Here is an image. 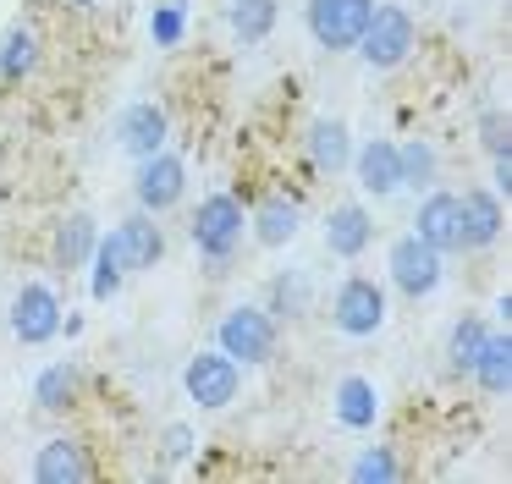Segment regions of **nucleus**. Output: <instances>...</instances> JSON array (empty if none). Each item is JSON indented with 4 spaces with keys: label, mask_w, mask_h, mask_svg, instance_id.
<instances>
[{
    "label": "nucleus",
    "mask_w": 512,
    "mask_h": 484,
    "mask_svg": "<svg viewBox=\"0 0 512 484\" xmlns=\"http://www.w3.org/2000/svg\"><path fill=\"white\" fill-rule=\"evenodd\" d=\"M39 33L28 28V22H12V28L0 33V83L6 88H17V83H28V77L39 72Z\"/></svg>",
    "instance_id": "nucleus-23"
},
{
    "label": "nucleus",
    "mask_w": 512,
    "mask_h": 484,
    "mask_svg": "<svg viewBox=\"0 0 512 484\" xmlns=\"http://www.w3.org/2000/svg\"><path fill=\"white\" fill-rule=\"evenodd\" d=\"M501 226H507V209L496 187L457 193V253H490L501 242Z\"/></svg>",
    "instance_id": "nucleus-8"
},
{
    "label": "nucleus",
    "mask_w": 512,
    "mask_h": 484,
    "mask_svg": "<svg viewBox=\"0 0 512 484\" xmlns=\"http://www.w3.org/2000/svg\"><path fill=\"white\" fill-rule=\"evenodd\" d=\"M347 479L353 484H391V479H402V462L391 446H364L353 457V468H347Z\"/></svg>",
    "instance_id": "nucleus-28"
},
{
    "label": "nucleus",
    "mask_w": 512,
    "mask_h": 484,
    "mask_svg": "<svg viewBox=\"0 0 512 484\" xmlns=\"http://www.w3.org/2000/svg\"><path fill=\"white\" fill-rule=\"evenodd\" d=\"M479 143H485V154L490 160H501V154H512V127H507V116H501L496 105L479 116Z\"/></svg>",
    "instance_id": "nucleus-31"
},
{
    "label": "nucleus",
    "mask_w": 512,
    "mask_h": 484,
    "mask_svg": "<svg viewBox=\"0 0 512 484\" xmlns=\"http://www.w3.org/2000/svg\"><path fill=\"white\" fill-rule=\"evenodd\" d=\"M490 165H496V193H512V154H501Z\"/></svg>",
    "instance_id": "nucleus-33"
},
{
    "label": "nucleus",
    "mask_w": 512,
    "mask_h": 484,
    "mask_svg": "<svg viewBox=\"0 0 512 484\" xmlns=\"http://www.w3.org/2000/svg\"><path fill=\"white\" fill-rule=\"evenodd\" d=\"M34 479L39 484H89L94 479L89 446H83V440H72V435L45 440V446L34 451Z\"/></svg>",
    "instance_id": "nucleus-15"
},
{
    "label": "nucleus",
    "mask_w": 512,
    "mask_h": 484,
    "mask_svg": "<svg viewBox=\"0 0 512 484\" xmlns=\"http://www.w3.org/2000/svg\"><path fill=\"white\" fill-rule=\"evenodd\" d=\"M215 347L226 352V358H237L248 369V363H270L276 358V314L259 303H237L221 314V325H215Z\"/></svg>",
    "instance_id": "nucleus-4"
},
{
    "label": "nucleus",
    "mask_w": 512,
    "mask_h": 484,
    "mask_svg": "<svg viewBox=\"0 0 512 484\" xmlns=\"http://www.w3.org/2000/svg\"><path fill=\"white\" fill-rule=\"evenodd\" d=\"M485 330H490L485 314H457L452 330H446V369H452V374H468V363H474Z\"/></svg>",
    "instance_id": "nucleus-27"
},
{
    "label": "nucleus",
    "mask_w": 512,
    "mask_h": 484,
    "mask_svg": "<svg viewBox=\"0 0 512 484\" xmlns=\"http://www.w3.org/2000/svg\"><path fill=\"white\" fill-rule=\"evenodd\" d=\"M83 270H89V297L94 303H111V297L122 292V281H127V264H122V253H116L111 237L94 242V259L83 264Z\"/></svg>",
    "instance_id": "nucleus-26"
},
{
    "label": "nucleus",
    "mask_w": 512,
    "mask_h": 484,
    "mask_svg": "<svg viewBox=\"0 0 512 484\" xmlns=\"http://www.w3.org/2000/svg\"><path fill=\"white\" fill-rule=\"evenodd\" d=\"M193 446H199V435H193V424H182V418L160 429V457H166V462H188Z\"/></svg>",
    "instance_id": "nucleus-32"
},
{
    "label": "nucleus",
    "mask_w": 512,
    "mask_h": 484,
    "mask_svg": "<svg viewBox=\"0 0 512 484\" xmlns=\"http://www.w3.org/2000/svg\"><path fill=\"white\" fill-rule=\"evenodd\" d=\"M182 33H188V0H160V6L149 11V39H155L160 50H177Z\"/></svg>",
    "instance_id": "nucleus-30"
},
{
    "label": "nucleus",
    "mask_w": 512,
    "mask_h": 484,
    "mask_svg": "<svg viewBox=\"0 0 512 484\" xmlns=\"http://www.w3.org/2000/svg\"><path fill=\"white\" fill-rule=\"evenodd\" d=\"M270 314H276V319L309 314V281H303V270H287V275L270 281Z\"/></svg>",
    "instance_id": "nucleus-29"
},
{
    "label": "nucleus",
    "mask_w": 512,
    "mask_h": 484,
    "mask_svg": "<svg viewBox=\"0 0 512 484\" xmlns=\"http://www.w3.org/2000/svg\"><path fill=\"white\" fill-rule=\"evenodd\" d=\"M83 396V363L78 358H61V363H45L34 374V402L39 413H72Z\"/></svg>",
    "instance_id": "nucleus-22"
},
{
    "label": "nucleus",
    "mask_w": 512,
    "mask_h": 484,
    "mask_svg": "<svg viewBox=\"0 0 512 484\" xmlns=\"http://www.w3.org/2000/svg\"><path fill=\"white\" fill-rule=\"evenodd\" d=\"M226 22H232L237 44H265L281 22V0H232V6H226Z\"/></svg>",
    "instance_id": "nucleus-24"
},
{
    "label": "nucleus",
    "mask_w": 512,
    "mask_h": 484,
    "mask_svg": "<svg viewBox=\"0 0 512 484\" xmlns=\"http://www.w3.org/2000/svg\"><path fill=\"white\" fill-rule=\"evenodd\" d=\"M369 11H375V0H309V6H303V28H309L314 50L342 55L358 44Z\"/></svg>",
    "instance_id": "nucleus-7"
},
{
    "label": "nucleus",
    "mask_w": 512,
    "mask_h": 484,
    "mask_svg": "<svg viewBox=\"0 0 512 484\" xmlns=\"http://www.w3.org/2000/svg\"><path fill=\"white\" fill-rule=\"evenodd\" d=\"M353 182L364 187L369 198H391L402 193V165H397V143L391 138H364L353 143V160H347Z\"/></svg>",
    "instance_id": "nucleus-12"
},
{
    "label": "nucleus",
    "mask_w": 512,
    "mask_h": 484,
    "mask_svg": "<svg viewBox=\"0 0 512 484\" xmlns=\"http://www.w3.org/2000/svg\"><path fill=\"white\" fill-rule=\"evenodd\" d=\"M386 275L408 303H424V297H435L441 281H446V253H435L430 242H419L413 231H402V237L386 248Z\"/></svg>",
    "instance_id": "nucleus-5"
},
{
    "label": "nucleus",
    "mask_w": 512,
    "mask_h": 484,
    "mask_svg": "<svg viewBox=\"0 0 512 484\" xmlns=\"http://www.w3.org/2000/svg\"><path fill=\"white\" fill-rule=\"evenodd\" d=\"M94 242H100V220H94L89 209H72L56 226V237H50V264H56L61 275H78L83 264L94 259Z\"/></svg>",
    "instance_id": "nucleus-16"
},
{
    "label": "nucleus",
    "mask_w": 512,
    "mask_h": 484,
    "mask_svg": "<svg viewBox=\"0 0 512 484\" xmlns=\"http://www.w3.org/2000/svg\"><path fill=\"white\" fill-rule=\"evenodd\" d=\"M331 413L342 429H353V435H364V429H375L380 418V385L369 380V374H342L331 391Z\"/></svg>",
    "instance_id": "nucleus-18"
},
{
    "label": "nucleus",
    "mask_w": 512,
    "mask_h": 484,
    "mask_svg": "<svg viewBox=\"0 0 512 484\" xmlns=\"http://www.w3.org/2000/svg\"><path fill=\"white\" fill-rule=\"evenodd\" d=\"M397 165H402V187H413V193H430L441 182V154H435L430 138L397 143Z\"/></svg>",
    "instance_id": "nucleus-25"
},
{
    "label": "nucleus",
    "mask_w": 512,
    "mask_h": 484,
    "mask_svg": "<svg viewBox=\"0 0 512 484\" xmlns=\"http://www.w3.org/2000/svg\"><path fill=\"white\" fill-rule=\"evenodd\" d=\"M369 242H375V215L358 198L331 204V215H325V253L331 259H364Z\"/></svg>",
    "instance_id": "nucleus-13"
},
{
    "label": "nucleus",
    "mask_w": 512,
    "mask_h": 484,
    "mask_svg": "<svg viewBox=\"0 0 512 484\" xmlns=\"http://www.w3.org/2000/svg\"><path fill=\"white\" fill-rule=\"evenodd\" d=\"M111 242H116V253H122L127 275L155 270V264L166 259V231L155 226V215H149V209H133V215L111 231Z\"/></svg>",
    "instance_id": "nucleus-14"
},
{
    "label": "nucleus",
    "mask_w": 512,
    "mask_h": 484,
    "mask_svg": "<svg viewBox=\"0 0 512 484\" xmlns=\"http://www.w3.org/2000/svg\"><path fill=\"white\" fill-rule=\"evenodd\" d=\"M468 374H474V385L490 396V402H501V396L512 391V336L507 330H485V341H479Z\"/></svg>",
    "instance_id": "nucleus-21"
},
{
    "label": "nucleus",
    "mask_w": 512,
    "mask_h": 484,
    "mask_svg": "<svg viewBox=\"0 0 512 484\" xmlns=\"http://www.w3.org/2000/svg\"><path fill=\"white\" fill-rule=\"evenodd\" d=\"M303 149H309V165L320 176H342L347 160H353V127H347L342 116H314Z\"/></svg>",
    "instance_id": "nucleus-17"
},
{
    "label": "nucleus",
    "mask_w": 512,
    "mask_h": 484,
    "mask_svg": "<svg viewBox=\"0 0 512 484\" xmlns=\"http://www.w3.org/2000/svg\"><path fill=\"white\" fill-rule=\"evenodd\" d=\"M353 50L364 55L369 72H397V66L419 50V22H413V11L397 6V0H375V11H369V22H364Z\"/></svg>",
    "instance_id": "nucleus-2"
},
{
    "label": "nucleus",
    "mask_w": 512,
    "mask_h": 484,
    "mask_svg": "<svg viewBox=\"0 0 512 484\" xmlns=\"http://www.w3.org/2000/svg\"><path fill=\"white\" fill-rule=\"evenodd\" d=\"M188 237H193V248H199V259L221 275L226 264L237 259L243 237H248L243 198H237V193H204L199 209H193V220H188Z\"/></svg>",
    "instance_id": "nucleus-1"
},
{
    "label": "nucleus",
    "mask_w": 512,
    "mask_h": 484,
    "mask_svg": "<svg viewBox=\"0 0 512 484\" xmlns=\"http://www.w3.org/2000/svg\"><path fill=\"white\" fill-rule=\"evenodd\" d=\"M182 193H188V160H182V154L155 149L149 160H138V176H133L138 209H149V215H166V209L182 204Z\"/></svg>",
    "instance_id": "nucleus-9"
},
{
    "label": "nucleus",
    "mask_w": 512,
    "mask_h": 484,
    "mask_svg": "<svg viewBox=\"0 0 512 484\" xmlns=\"http://www.w3.org/2000/svg\"><path fill=\"white\" fill-rule=\"evenodd\" d=\"M182 391H188V402H199V413H221V407H232L237 391H243V363L226 358L221 347L193 352V358L182 363Z\"/></svg>",
    "instance_id": "nucleus-6"
},
{
    "label": "nucleus",
    "mask_w": 512,
    "mask_h": 484,
    "mask_svg": "<svg viewBox=\"0 0 512 484\" xmlns=\"http://www.w3.org/2000/svg\"><path fill=\"white\" fill-rule=\"evenodd\" d=\"M166 138H171L166 105H155V99H133V105H122V116H116V143H122V154L149 160L155 149H166Z\"/></svg>",
    "instance_id": "nucleus-11"
},
{
    "label": "nucleus",
    "mask_w": 512,
    "mask_h": 484,
    "mask_svg": "<svg viewBox=\"0 0 512 484\" xmlns=\"http://www.w3.org/2000/svg\"><path fill=\"white\" fill-rule=\"evenodd\" d=\"M61 314H67V308H61L56 286L23 281L12 297V336L23 341V347H45V341L61 336Z\"/></svg>",
    "instance_id": "nucleus-10"
},
{
    "label": "nucleus",
    "mask_w": 512,
    "mask_h": 484,
    "mask_svg": "<svg viewBox=\"0 0 512 484\" xmlns=\"http://www.w3.org/2000/svg\"><path fill=\"white\" fill-rule=\"evenodd\" d=\"M391 297L375 275H342V286L331 292V325L342 330L347 341H369L386 330Z\"/></svg>",
    "instance_id": "nucleus-3"
},
{
    "label": "nucleus",
    "mask_w": 512,
    "mask_h": 484,
    "mask_svg": "<svg viewBox=\"0 0 512 484\" xmlns=\"http://www.w3.org/2000/svg\"><path fill=\"white\" fill-rule=\"evenodd\" d=\"M61 6H78V11H89V6H100V0H61Z\"/></svg>",
    "instance_id": "nucleus-34"
},
{
    "label": "nucleus",
    "mask_w": 512,
    "mask_h": 484,
    "mask_svg": "<svg viewBox=\"0 0 512 484\" xmlns=\"http://www.w3.org/2000/svg\"><path fill=\"white\" fill-rule=\"evenodd\" d=\"M298 220H303V204L287 193H265L254 204V215H248V231H254L259 248H287L292 237H298Z\"/></svg>",
    "instance_id": "nucleus-20"
},
{
    "label": "nucleus",
    "mask_w": 512,
    "mask_h": 484,
    "mask_svg": "<svg viewBox=\"0 0 512 484\" xmlns=\"http://www.w3.org/2000/svg\"><path fill=\"white\" fill-rule=\"evenodd\" d=\"M413 237L430 242L435 253H457V193L452 187H430L413 215Z\"/></svg>",
    "instance_id": "nucleus-19"
}]
</instances>
